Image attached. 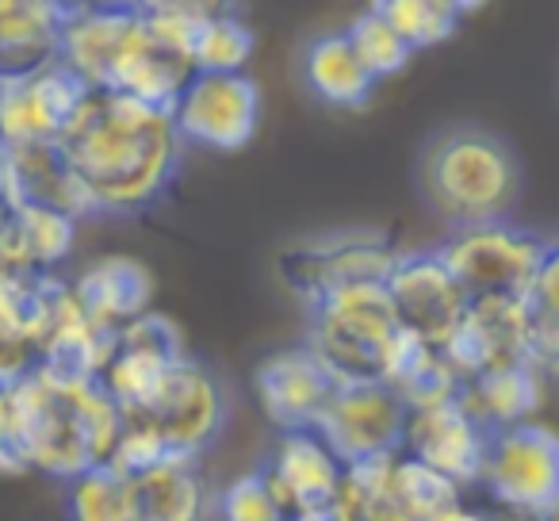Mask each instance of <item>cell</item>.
<instances>
[{
	"instance_id": "cell-1",
	"label": "cell",
	"mask_w": 559,
	"mask_h": 521,
	"mask_svg": "<svg viewBox=\"0 0 559 521\" xmlns=\"http://www.w3.org/2000/svg\"><path fill=\"white\" fill-rule=\"evenodd\" d=\"M58 150L85 215H142L177 180L185 139L173 108L88 88Z\"/></svg>"
},
{
	"instance_id": "cell-2",
	"label": "cell",
	"mask_w": 559,
	"mask_h": 521,
	"mask_svg": "<svg viewBox=\"0 0 559 521\" xmlns=\"http://www.w3.org/2000/svg\"><path fill=\"white\" fill-rule=\"evenodd\" d=\"M192 24L150 16L134 0H93L66 12L62 62L88 88L173 108L192 81Z\"/></svg>"
},
{
	"instance_id": "cell-3",
	"label": "cell",
	"mask_w": 559,
	"mask_h": 521,
	"mask_svg": "<svg viewBox=\"0 0 559 521\" xmlns=\"http://www.w3.org/2000/svg\"><path fill=\"white\" fill-rule=\"evenodd\" d=\"M414 177L426 208L452 230L510 218L525 185L518 150L483 123L441 127L421 146Z\"/></svg>"
},
{
	"instance_id": "cell-4",
	"label": "cell",
	"mask_w": 559,
	"mask_h": 521,
	"mask_svg": "<svg viewBox=\"0 0 559 521\" xmlns=\"http://www.w3.org/2000/svg\"><path fill=\"white\" fill-rule=\"evenodd\" d=\"M226 414H230V399L223 380L200 360H177L146 403L123 411V434H119L111 467L139 472L169 457H200L223 434Z\"/></svg>"
},
{
	"instance_id": "cell-5",
	"label": "cell",
	"mask_w": 559,
	"mask_h": 521,
	"mask_svg": "<svg viewBox=\"0 0 559 521\" xmlns=\"http://www.w3.org/2000/svg\"><path fill=\"white\" fill-rule=\"evenodd\" d=\"M406 330L391 307L388 284L368 281L342 288L307 307V350L322 360L334 383L388 380Z\"/></svg>"
},
{
	"instance_id": "cell-6",
	"label": "cell",
	"mask_w": 559,
	"mask_h": 521,
	"mask_svg": "<svg viewBox=\"0 0 559 521\" xmlns=\"http://www.w3.org/2000/svg\"><path fill=\"white\" fill-rule=\"evenodd\" d=\"M548 246L551 241H544L540 234L502 218V223L452 230L437 246V253L467 292V299H525Z\"/></svg>"
},
{
	"instance_id": "cell-7",
	"label": "cell",
	"mask_w": 559,
	"mask_h": 521,
	"mask_svg": "<svg viewBox=\"0 0 559 521\" xmlns=\"http://www.w3.org/2000/svg\"><path fill=\"white\" fill-rule=\"evenodd\" d=\"M395 257V246L380 230L314 234L280 253V281L299 304L314 307L319 299L353 284L388 281Z\"/></svg>"
},
{
	"instance_id": "cell-8",
	"label": "cell",
	"mask_w": 559,
	"mask_h": 521,
	"mask_svg": "<svg viewBox=\"0 0 559 521\" xmlns=\"http://www.w3.org/2000/svg\"><path fill=\"white\" fill-rule=\"evenodd\" d=\"M479 483L498 506L525 513L559 510V434L540 422L495 429L487 437Z\"/></svg>"
},
{
	"instance_id": "cell-9",
	"label": "cell",
	"mask_w": 559,
	"mask_h": 521,
	"mask_svg": "<svg viewBox=\"0 0 559 521\" xmlns=\"http://www.w3.org/2000/svg\"><path fill=\"white\" fill-rule=\"evenodd\" d=\"M411 403L388 380L337 383L319 418V437L345 467L403 452Z\"/></svg>"
},
{
	"instance_id": "cell-10",
	"label": "cell",
	"mask_w": 559,
	"mask_h": 521,
	"mask_svg": "<svg viewBox=\"0 0 559 521\" xmlns=\"http://www.w3.org/2000/svg\"><path fill=\"white\" fill-rule=\"evenodd\" d=\"M173 123L188 146L234 154L249 146L261 127V88L241 73H192L173 104Z\"/></svg>"
},
{
	"instance_id": "cell-11",
	"label": "cell",
	"mask_w": 559,
	"mask_h": 521,
	"mask_svg": "<svg viewBox=\"0 0 559 521\" xmlns=\"http://www.w3.org/2000/svg\"><path fill=\"white\" fill-rule=\"evenodd\" d=\"M383 284H388L399 327L433 350H444L452 342L467 315V304H472L437 249L399 253Z\"/></svg>"
},
{
	"instance_id": "cell-12",
	"label": "cell",
	"mask_w": 559,
	"mask_h": 521,
	"mask_svg": "<svg viewBox=\"0 0 559 521\" xmlns=\"http://www.w3.org/2000/svg\"><path fill=\"white\" fill-rule=\"evenodd\" d=\"M85 96L88 85L62 58L39 73L0 81V146L58 142Z\"/></svg>"
},
{
	"instance_id": "cell-13",
	"label": "cell",
	"mask_w": 559,
	"mask_h": 521,
	"mask_svg": "<svg viewBox=\"0 0 559 521\" xmlns=\"http://www.w3.org/2000/svg\"><path fill=\"white\" fill-rule=\"evenodd\" d=\"M177 360H185L177 330L157 315H139L108 338V350L96 368V383L123 411H131L162 388V380L173 372Z\"/></svg>"
},
{
	"instance_id": "cell-14",
	"label": "cell",
	"mask_w": 559,
	"mask_h": 521,
	"mask_svg": "<svg viewBox=\"0 0 559 521\" xmlns=\"http://www.w3.org/2000/svg\"><path fill=\"white\" fill-rule=\"evenodd\" d=\"M487 437L490 434L472 418L460 395H452L441 399V403L411 406L403 452L441 472L456 487H467V483H479L483 475Z\"/></svg>"
},
{
	"instance_id": "cell-15",
	"label": "cell",
	"mask_w": 559,
	"mask_h": 521,
	"mask_svg": "<svg viewBox=\"0 0 559 521\" xmlns=\"http://www.w3.org/2000/svg\"><path fill=\"white\" fill-rule=\"evenodd\" d=\"M334 376L322 368L307 345H292L272 357H264L253 372V391L261 403L264 418L280 434H296V429H314L334 395Z\"/></svg>"
},
{
	"instance_id": "cell-16",
	"label": "cell",
	"mask_w": 559,
	"mask_h": 521,
	"mask_svg": "<svg viewBox=\"0 0 559 521\" xmlns=\"http://www.w3.org/2000/svg\"><path fill=\"white\" fill-rule=\"evenodd\" d=\"M257 472L264 475V483L280 498V506L288 510V518L337 502L345 483V464L322 441L319 429L280 434L276 449L261 460Z\"/></svg>"
},
{
	"instance_id": "cell-17",
	"label": "cell",
	"mask_w": 559,
	"mask_h": 521,
	"mask_svg": "<svg viewBox=\"0 0 559 521\" xmlns=\"http://www.w3.org/2000/svg\"><path fill=\"white\" fill-rule=\"evenodd\" d=\"M444 357L452 360L460 380H472V376L490 372V368L533 360L525 299H472L460 330L444 345Z\"/></svg>"
},
{
	"instance_id": "cell-18",
	"label": "cell",
	"mask_w": 559,
	"mask_h": 521,
	"mask_svg": "<svg viewBox=\"0 0 559 521\" xmlns=\"http://www.w3.org/2000/svg\"><path fill=\"white\" fill-rule=\"evenodd\" d=\"M123 475L131 521H207L215 513V495L203 483L200 457H169Z\"/></svg>"
},
{
	"instance_id": "cell-19",
	"label": "cell",
	"mask_w": 559,
	"mask_h": 521,
	"mask_svg": "<svg viewBox=\"0 0 559 521\" xmlns=\"http://www.w3.org/2000/svg\"><path fill=\"white\" fill-rule=\"evenodd\" d=\"M66 9L55 0H0V81L39 73L62 58Z\"/></svg>"
},
{
	"instance_id": "cell-20",
	"label": "cell",
	"mask_w": 559,
	"mask_h": 521,
	"mask_svg": "<svg viewBox=\"0 0 559 521\" xmlns=\"http://www.w3.org/2000/svg\"><path fill=\"white\" fill-rule=\"evenodd\" d=\"M304 85L311 88L314 100H322L326 108L353 111L372 100L380 81L360 62L349 35L326 32V35H314L304 47Z\"/></svg>"
},
{
	"instance_id": "cell-21",
	"label": "cell",
	"mask_w": 559,
	"mask_h": 521,
	"mask_svg": "<svg viewBox=\"0 0 559 521\" xmlns=\"http://www.w3.org/2000/svg\"><path fill=\"white\" fill-rule=\"evenodd\" d=\"M460 403L472 411V418L487 434L528 422L536 406H540L536 360H521V365L490 368V372L472 376V380L460 383Z\"/></svg>"
},
{
	"instance_id": "cell-22",
	"label": "cell",
	"mask_w": 559,
	"mask_h": 521,
	"mask_svg": "<svg viewBox=\"0 0 559 521\" xmlns=\"http://www.w3.org/2000/svg\"><path fill=\"white\" fill-rule=\"evenodd\" d=\"M73 292H78L88 319H93L104 334H116L119 327L134 322L139 315H146L142 307H146V299H150V276H146V269L134 265V261L111 257V261H100V265L88 269Z\"/></svg>"
},
{
	"instance_id": "cell-23",
	"label": "cell",
	"mask_w": 559,
	"mask_h": 521,
	"mask_svg": "<svg viewBox=\"0 0 559 521\" xmlns=\"http://www.w3.org/2000/svg\"><path fill=\"white\" fill-rule=\"evenodd\" d=\"M9 226L20 246V257L32 269L58 265L73 249V234H78V218L66 215V211L43 208V203H16L9 215Z\"/></svg>"
},
{
	"instance_id": "cell-24",
	"label": "cell",
	"mask_w": 559,
	"mask_h": 521,
	"mask_svg": "<svg viewBox=\"0 0 559 521\" xmlns=\"http://www.w3.org/2000/svg\"><path fill=\"white\" fill-rule=\"evenodd\" d=\"M368 9L380 20H388V24L411 43L414 55L449 43L452 35H456L460 20H464L452 9V0H372Z\"/></svg>"
},
{
	"instance_id": "cell-25",
	"label": "cell",
	"mask_w": 559,
	"mask_h": 521,
	"mask_svg": "<svg viewBox=\"0 0 559 521\" xmlns=\"http://www.w3.org/2000/svg\"><path fill=\"white\" fill-rule=\"evenodd\" d=\"M528 334L536 365H559V241H551L525 292Z\"/></svg>"
},
{
	"instance_id": "cell-26",
	"label": "cell",
	"mask_w": 559,
	"mask_h": 521,
	"mask_svg": "<svg viewBox=\"0 0 559 521\" xmlns=\"http://www.w3.org/2000/svg\"><path fill=\"white\" fill-rule=\"evenodd\" d=\"M253 50L257 35L241 16L203 20L192 35V66L200 73H241Z\"/></svg>"
},
{
	"instance_id": "cell-27",
	"label": "cell",
	"mask_w": 559,
	"mask_h": 521,
	"mask_svg": "<svg viewBox=\"0 0 559 521\" xmlns=\"http://www.w3.org/2000/svg\"><path fill=\"white\" fill-rule=\"evenodd\" d=\"M66 521H131L127 475L111 464H100L66 479Z\"/></svg>"
},
{
	"instance_id": "cell-28",
	"label": "cell",
	"mask_w": 559,
	"mask_h": 521,
	"mask_svg": "<svg viewBox=\"0 0 559 521\" xmlns=\"http://www.w3.org/2000/svg\"><path fill=\"white\" fill-rule=\"evenodd\" d=\"M345 35H349L353 50H357L360 62L368 66V73H372L376 81H388V78H395V73H403L414 58L411 43H406L388 20L376 16L372 9L357 12V16L349 20V27H345Z\"/></svg>"
},
{
	"instance_id": "cell-29",
	"label": "cell",
	"mask_w": 559,
	"mask_h": 521,
	"mask_svg": "<svg viewBox=\"0 0 559 521\" xmlns=\"http://www.w3.org/2000/svg\"><path fill=\"white\" fill-rule=\"evenodd\" d=\"M215 518L218 521H292L280 498L269 490L261 472H249L234 479L215 495Z\"/></svg>"
},
{
	"instance_id": "cell-30",
	"label": "cell",
	"mask_w": 559,
	"mask_h": 521,
	"mask_svg": "<svg viewBox=\"0 0 559 521\" xmlns=\"http://www.w3.org/2000/svg\"><path fill=\"white\" fill-rule=\"evenodd\" d=\"M142 12L150 16H165V20H180V24L200 27L203 20L215 16H238L241 0H134Z\"/></svg>"
},
{
	"instance_id": "cell-31",
	"label": "cell",
	"mask_w": 559,
	"mask_h": 521,
	"mask_svg": "<svg viewBox=\"0 0 559 521\" xmlns=\"http://www.w3.org/2000/svg\"><path fill=\"white\" fill-rule=\"evenodd\" d=\"M16 188H12V173H9V157H4V146H0V218L16 208Z\"/></svg>"
},
{
	"instance_id": "cell-32",
	"label": "cell",
	"mask_w": 559,
	"mask_h": 521,
	"mask_svg": "<svg viewBox=\"0 0 559 521\" xmlns=\"http://www.w3.org/2000/svg\"><path fill=\"white\" fill-rule=\"evenodd\" d=\"M490 521H544L540 513H525V510H510V506H498L490 510Z\"/></svg>"
},
{
	"instance_id": "cell-33",
	"label": "cell",
	"mask_w": 559,
	"mask_h": 521,
	"mask_svg": "<svg viewBox=\"0 0 559 521\" xmlns=\"http://www.w3.org/2000/svg\"><path fill=\"white\" fill-rule=\"evenodd\" d=\"M441 521H490V513H483V510H467V506H456V510H449Z\"/></svg>"
},
{
	"instance_id": "cell-34",
	"label": "cell",
	"mask_w": 559,
	"mask_h": 521,
	"mask_svg": "<svg viewBox=\"0 0 559 521\" xmlns=\"http://www.w3.org/2000/svg\"><path fill=\"white\" fill-rule=\"evenodd\" d=\"M487 0H452V9L460 12V16H467V12H479Z\"/></svg>"
},
{
	"instance_id": "cell-35",
	"label": "cell",
	"mask_w": 559,
	"mask_h": 521,
	"mask_svg": "<svg viewBox=\"0 0 559 521\" xmlns=\"http://www.w3.org/2000/svg\"><path fill=\"white\" fill-rule=\"evenodd\" d=\"M55 4H62L66 12H73V9H85V4H93V0H55Z\"/></svg>"
},
{
	"instance_id": "cell-36",
	"label": "cell",
	"mask_w": 559,
	"mask_h": 521,
	"mask_svg": "<svg viewBox=\"0 0 559 521\" xmlns=\"http://www.w3.org/2000/svg\"><path fill=\"white\" fill-rule=\"evenodd\" d=\"M544 521H559V510H551V513H544Z\"/></svg>"
}]
</instances>
